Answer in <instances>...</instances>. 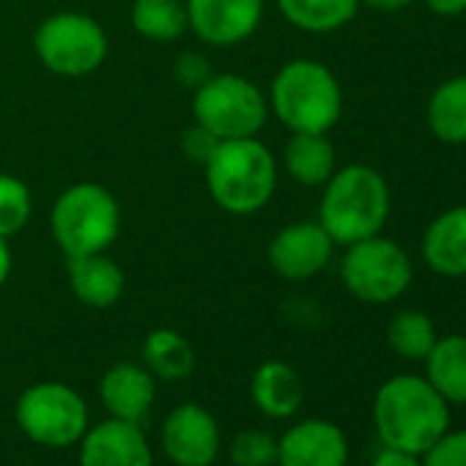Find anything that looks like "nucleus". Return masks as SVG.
Instances as JSON below:
<instances>
[{
    "label": "nucleus",
    "instance_id": "2eb2a0df",
    "mask_svg": "<svg viewBox=\"0 0 466 466\" xmlns=\"http://www.w3.org/2000/svg\"><path fill=\"white\" fill-rule=\"evenodd\" d=\"M420 258L439 278H466V203L439 211L425 225Z\"/></svg>",
    "mask_w": 466,
    "mask_h": 466
},
{
    "label": "nucleus",
    "instance_id": "cd10ccee",
    "mask_svg": "<svg viewBox=\"0 0 466 466\" xmlns=\"http://www.w3.org/2000/svg\"><path fill=\"white\" fill-rule=\"evenodd\" d=\"M420 458L422 466H466V428H447Z\"/></svg>",
    "mask_w": 466,
    "mask_h": 466
},
{
    "label": "nucleus",
    "instance_id": "393cba45",
    "mask_svg": "<svg viewBox=\"0 0 466 466\" xmlns=\"http://www.w3.org/2000/svg\"><path fill=\"white\" fill-rule=\"evenodd\" d=\"M436 338H439L436 324L422 310H398L387 327V343L400 360L422 362L433 349Z\"/></svg>",
    "mask_w": 466,
    "mask_h": 466
},
{
    "label": "nucleus",
    "instance_id": "aec40b11",
    "mask_svg": "<svg viewBox=\"0 0 466 466\" xmlns=\"http://www.w3.org/2000/svg\"><path fill=\"white\" fill-rule=\"evenodd\" d=\"M425 124L444 146H466V75L441 80L425 105Z\"/></svg>",
    "mask_w": 466,
    "mask_h": 466
},
{
    "label": "nucleus",
    "instance_id": "5701e85b",
    "mask_svg": "<svg viewBox=\"0 0 466 466\" xmlns=\"http://www.w3.org/2000/svg\"><path fill=\"white\" fill-rule=\"evenodd\" d=\"M143 365L162 381H181L195 370L192 343L170 327L151 329L143 340Z\"/></svg>",
    "mask_w": 466,
    "mask_h": 466
},
{
    "label": "nucleus",
    "instance_id": "b1692460",
    "mask_svg": "<svg viewBox=\"0 0 466 466\" xmlns=\"http://www.w3.org/2000/svg\"><path fill=\"white\" fill-rule=\"evenodd\" d=\"M132 28L148 42H176L189 31L184 0H135Z\"/></svg>",
    "mask_w": 466,
    "mask_h": 466
},
{
    "label": "nucleus",
    "instance_id": "bb28decb",
    "mask_svg": "<svg viewBox=\"0 0 466 466\" xmlns=\"http://www.w3.org/2000/svg\"><path fill=\"white\" fill-rule=\"evenodd\" d=\"M228 458L233 466H278V439L261 428H245L230 439Z\"/></svg>",
    "mask_w": 466,
    "mask_h": 466
},
{
    "label": "nucleus",
    "instance_id": "4468645a",
    "mask_svg": "<svg viewBox=\"0 0 466 466\" xmlns=\"http://www.w3.org/2000/svg\"><path fill=\"white\" fill-rule=\"evenodd\" d=\"M349 439L329 420H299L278 439V466H346Z\"/></svg>",
    "mask_w": 466,
    "mask_h": 466
},
{
    "label": "nucleus",
    "instance_id": "6e6552de",
    "mask_svg": "<svg viewBox=\"0 0 466 466\" xmlns=\"http://www.w3.org/2000/svg\"><path fill=\"white\" fill-rule=\"evenodd\" d=\"M15 420L25 439L53 450L77 444L91 428V411L86 398L66 381L31 384L17 398Z\"/></svg>",
    "mask_w": 466,
    "mask_h": 466
},
{
    "label": "nucleus",
    "instance_id": "1a4fd4ad",
    "mask_svg": "<svg viewBox=\"0 0 466 466\" xmlns=\"http://www.w3.org/2000/svg\"><path fill=\"white\" fill-rule=\"evenodd\" d=\"M107 34L105 28L80 12H58L45 17L34 31V53L39 64L69 80L94 75L107 61Z\"/></svg>",
    "mask_w": 466,
    "mask_h": 466
},
{
    "label": "nucleus",
    "instance_id": "7c9ffc66",
    "mask_svg": "<svg viewBox=\"0 0 466 466\" xmlns=\"http://www.w3.org/2000/svg\"><path fill=\"white\" fill-rule=\"evenodd\" d=\"M422 6L441 20H455L466 15V0H422Z\"/></svg>",
    "mask_w": 466,
    "mask_h": 466
},
{
    "label": "nucleus",
    "instance_id": "9b49d317",
    "mask_svg": "<svg viewBox=\"0 0 466 466\" xmlns=\"http://www.w3.org/2000/svg\"><path fill=\"white\" fill-rule=\"evenodd\" d=\"M335 248L338 245L319 219H299L275 233L267 248V258L283 280L299 283L321 275L329 267Z\"/></svg>",
    "mask_w": 466,
    "mask_h": 466
},
{
    "label": "nucleus",
    "instance_id": "c85d7f7f",
    "mask_svg": "<svg viewBox=\"0 0 466 466\" xmlns=\"http://www.w3.org/2000/svg\"><path fill=\"white\" fill-rule=\"evenodd\" d=\"M217 143H219V140H217L211 132H206L203 127L192 124V127L184 132L181 148H184V154H187V159H189V162H198V165H203V162L211 157V151L217 148Z\"/></svg>",
    "mask_w": 466,
    "mask_h": 466
},
{
    "label": "nucleus",
    "instance_id": "7ed1b4c3",
    "mask_svg": "<svg viewBox=\"0 0 466 466\" xmlns=\"http://www.w3.org/2000/svg\"><path fill=\"white\" fill-rule=\"evenodd\" d=\"M203 173L211 200L237 217L261 211L278 189V159L261 137L219 140Z\"/></svg>",
    "mask_w": 466,
    "mask_h": 466
},
{
    "label": "nucleus",
    "instance_id": "dca6fc26",
    "mask_svg": "<svg viewBox=\"0 0 466 466\" xmlns=\"http://www.w3.org/2000/svg\"><path fill=\"white\" fill-rule=\"evenodd\" d=\"M99 400L116 420L143 422L157 400V379L143 362H116L99 379Z\"/></svg>",
    "mask_w": 466,
    "mask_h": 466
},
{
    "label": "nucleus",
    "instance_id": "f8f14e48",
    "mask_svg": "<svg viewBox=\"0 0 466 466\" xmlns=\"http://www.w3.org/2000/svg\"><path fill=\"white\" fill-rule=\"evenodd\" d=\"M189 31L208 47H237L264 23V0H184Z\"/></svg>",
    "mask_w": 466,
    "mask_h": 466
},
{
    "label": "nucleus",
    "instance_id": "f03ea898",
    "mask_svg": "<svg viewBox=\"0 0 466 466\" xmlns=\"http://www.w3.org/2000/svg\"><path fill=\"white\" fill-rule=\"evenodd\" d=\"M392 211V189L381 170L370 165L338 167L321 187L319 222L338 248L376 237Z\"/></svg>",
    "mask_w": 466,
    "mask_h": 466
},
{
    "label": "nucleus",
    "instance_id": "f3484780",
    "mask_svg": "<svg viewBox=\"0 0 466 466\" xmlns=\"http://www.w3.org/2000/svg\"><path fill=\"white\" fill-rule=\"evenodd\" d=\"M66 275L72 294L91 310H107L118 305L127 289V275L107 253L66 258Z\"/></svg>",
    "mask_w": 466,
    "mask_h": 466
},
{
    "label": "nucleus",
    "instance_id": "473e14b6",
    "mask_svg": "<svg viewBox=\"0 0 466 466\" xmlns=\"http://www.w3.org/2000/svg\"><path fill=\"white\" fill-rule=\"evenodd\" d=\"M12 267H15V256H12L9 239L0 237V289L6 286V280H9V275H12Z\"/></svg>",
    "mask_w": 466,
    "mask_h": 466
},
{
    "label": "nucleus",
    "instance_id": "4be33fe9",
    "mask_svg": "<svg viewBox=\"0 0 466 466\" xmlns=\"http://www.w3.org/2000/svg\"><path fill=\"white\" fill-rule=\"evenodd\" d=\"M422 362L425 379L447 403H466V335L436 338Z\"/></svg>",
    "mask_w": 466,
    "mask_h": 466
},
{
    "label": "nucleus",
    "instance_id": "20e7f679",
    "mask_svg": "<svg viewBox=\"0 0 466 466\" xmlns=\"http://www.w3.org/2000/svg\"><path fill=\"white\" fill-rule=\"evenodd\" d=\"M269 113L289 132H329L343 116V86L316 58H294L269 86Z\"/></svg>",
    "mask_w": 466,
    "mask_h": 466
},
{
    "label": "nucleus",
    "instance_id": "0eeeda50",
    "mask_svg": "<svg viewBox=\"0 0 466 466\" xmlns=\"http://www.w3.org/2000/svg\"><path fill=\"white\" fill-rule=\"evenodd\" d=\"M414 280V267L403 245L376 233V237L346 245L340 258L343 289L365 305H390L400 299Z\"/></svg>",
    "mask_w": 466,
    "mask_h": 466
},
{
    "label": "nucleus",
    "instance_id": "a211bd4d",
    "mask_svg": "<svg viewBox=\"0 0 466 466\" xmlns=\"http://www.w3.org/2000/svg\"><path fill=\"white\" fill-rule=\"evenodd\" d=\"M250 395L261 414L272 420H289L305 400V384L294 365L283 360H267L253 373Z\"/></svg>",
    "mask_w": 466,
    "mask_h": 466
},
{
    "label": "nucleus",
    "instance_id": "a878e982",
    "mask_svg": "<svg viewBox=\"0 0 466 466\" xmlns=\"http://www.w3.org/2000/svg\"><path fill=\"white\" fill-rule=\"evenodd\" d=\"M34 195L15 173H0V237L12 239L31 222Z\"/></svg>",
    "mask_w": 466,
    "mask_h": 466
},
{
    "label": "nucleus",
    "instance_id": "412c9836",
    "mask_svg": "<svg viewBox=\"0 0 466 466\" xmlns=\"http://www.w3.org/2000/svg\"><path fill=\"white\" fill-rule=\"evenodd\" d=\"M283 20L313 36L343 31L360 15V0H275Z\"/></svg>",
    "mask_w": 466,
    "mask_h": 466
},
{
    "label": "nucleus",
    "instance_id": "2f4dec72",
    "mask_svg": "<svg viewBox=\"0 0 466 466\" xmlns=\"http://www.w3.org/2000/svg\"><path fill=\"white\" fill-rule=\"evenodd\" d=\"M414 4V0H360V6L365 9H373V12H381V15H395V12H403Z\"/></svg>",
    "mask_w": 466,
    "mask_h": 466
},
{
    "label": "nucleus",
    "instance_id": "c756f323",
    "mask_svg": "<svg viewBox=\"0 0 466 466\" xmlns=\"http://www.w3.org/2000/svg\"><path fill=\"white\" fill-rule=\"evenodd\" d=\"M370 466H422V458L411 455V452H403V450L381 447V452H376Z\"/></svg>",
    "mask_w": 466,
    "mask_h": 466
},
{
    "label": "nucleus",
    "instance_id": "9d476101",
    "mask_svg": "<svg viewBox=\"0 0 466 466\" xmlns=\"http://www.w3.org/2000/svg\"><path fill=\"white\" fill-rule=\"evenodd\" d=\"M159 444L173 466H211L222 444L219 422L200 403H178L162 420Z\"/></svg>",
    "mask_w": 466,
    "mask_h": 466
},
{
    "label": "nucleus",
    "instance_id": "39448f33",
    "mask_svg": "<svg viewBox=\"0 0 466 466\" xmlns=\"http://www.w3.org/2000/svg\"><path fill=\"white\" fill-rule=\"evenodd\" d=\"M50 230L64 258L107 253L121 233V206L107 187L77 181L56 198Z\"/></svg>",
    "mask_w": 466,
    "mask_h": 466
},
{
    "label": "nucleus",
    "instance_id": "ddd939ff",
    "mask_svg": "<svg viewBox=\"0 0 466 466\" xmlns=\"http://www.w3.org/2000/svg\"><path fill=\"white\" fill-rule=\"evenodd\" d=\"M80 444V466H154V452L140 422L107 417L86 431Z\"/></svg>",
    "mask_w": 466,
    "mask_h": 466
},
{
    "label": "nucleus",
    "instance_id": "423d86ee",
    "mask_svg": "<svg viewBox=\"0 0 466 466\" xmlns=\"http://www.w3.org/2000/svg\"><path fill=\"white\" fill-rule=\"evenodd\" d=\"M192 118L217 140L258 137L269 118V99L242 75H208L195 86Z\"/></svg>",
    "mask_w": 466,
    "mask_h": 466
},
{
    "label": "nucleus",
    "instance_id": "f257e3e1",
    "mask_svg": "<svg viewBox=\"0 0 466 466\" xmlns=\"http://www.w3.org/2000/svg\"><path fill=\"white\" fill-rule=\"evenodd\" d=\"M373 425L384 447L422 455L450 428V403L425 376L398 373L376 390Z\"/></svg>",
    "mask_w": 466,
    "mask_h": 466
},
{
    "label": "nucleus",
    "instance_id": "6ab92c4d",
    "mask_svg": "<svg viewBox=\"0 0 466 466\" xmlns=\"http://www.w3.org/2000/svg\"><path fill=\"white\" fill-rule=\"evenodd\" d=\"M283 165L299 187H324L338 170V148L329 132H291L283 148Z\"/></svg>",
    "mask_w": 466,
    "mask_h": 466
}]
</instances>
